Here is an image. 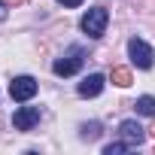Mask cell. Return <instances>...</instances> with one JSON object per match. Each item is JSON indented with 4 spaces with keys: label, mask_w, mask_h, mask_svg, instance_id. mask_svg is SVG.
I'll return each mask as SVG.
<instances>
[{
    "label": "cell",
    "mask_w": 155,
    "mask_h": 155,
    "mask_svg": "<svg viewBox=\"0 0 155 155\" xmlns=\"http://www.w3.org/2000/svg\"><path fill=\"white\" fill-rule=\"evenodd\" d=\"M107 25H110V12H107L104 6H91V9L82 15V21H79V28H82L91 40L104 37V34H107Z\"/></svg>",
    "instance_id": "1"
},
{
    "label": "cell",
    "mask_w": 155,
    "mask_h": 155,
    "mask_svg": "<svg viewBox=\"0 0 155 155\" xmlns=\"http://www.w3.org/2000/svg\"><path fill=\"white\" fill-rule=\"evenodd\" d=\"M128 55H131V64L140 67V70H149V67L155 64L152 46H149L146 40H140V37H131V40H128Z\"/></svg>",
    "instance_id": "2"
},
{
    "label": "cell",
    "mask_w": 155,
    "mask_h": 155,
    "mask_svg": "<svg viewBox=\"0 0 155 155\" xmlns=\"http://www.w3.org/2000/svg\"><path fill=\"white\" fill-rule=\"evenodd\" d=\"M82 58H85V52H82L79 46H70V49L52 64V73H55V76H73L76 70L82 67Z\"/></svg>",
    "instance_id": "3"
},
{
    "label": "cell",
    "mask_w": 155,
    "mask_h": 155,
    "mask_svg": "<svg viewBox=\"0 0 155 155\" xmlns=\"http://www.w3.org/2000/svg\"><path fill=\"white\" fill-rule=\"evenodd\" d=\"M37 88H40V82L34 79V76H15V79L9 82V94H12V101H18V104H28V101L37 94Z\"/></svg>",
    "instance_id": "4"
},
{
    "label": "cell",
    "mask_w": 155,
    "mask_h": 155,
    "mask_svg": "<svg viewBox=\"0 0 155 155\" xmlns=\"http://www.w3.org/2000/svg\"><path fill=\"white\" fill-rule=\"evenodd\" d=\"M37 122H40V107H18L15 116H12L15 131H31Z\"/></svg>",
    "instance_id": "5"
},
{
    "label": "cell",
    "mask_w": 155,
    "mask_h": 155,
    "mask_svg": "<svg viewBox=\"0 0 155 155\" xmlns=\"http://www.w3.org/2000/svg\"><path fill=\"white\" fill-rule=\"evenodd\" d=\"M119 137L128 140L131 146H140V143L146 140V131H143V125H140L137 119H125V122L119 125Z\"/></svg>",
    "instance_id": "6"
},
{
    "label": "cell",
    "mask_w": 155,
    "mask_h": 155,
    "mask_svg": "<svg viewBox=\"0 0 155 155\" xmlns=\"http://www.w3.org/2000/svg\"><path fill=\"white\" fill-rule=\"evenodd\" d=\"M104 85H107V76H104V73H88L85 79L79 82L76 91H79V97H97V94L104 91Z\"/></svg>",
    "instance_id": "7"
},
{
    "label": "cell",
    "mask_w": 155,
    "mask_h": 155,
    "mask_svg": "<svg viewBox=\"0 0 155 155\" xmlns=\"http://www.w3.org/2000/svg\"><path fill=\"white\" fill-rule=\"evenodd\" d=\"M134 110H137L140 116H155V97H152V94H143V97H137Z\"/></svg>",
    "instance_id": "8"
},
{
    "label": "cell",
    "mask_w": 155,
    "mask_h": 155,
    "mask_svg": "<svg viewBox=\"0 0 155 155\" xmlns=\"http://www.w3.org/2000/svg\"><path fill=\"white\" fill-rule=\"evenodd\" d=\"M128 149H134L128 140H119V143H107L104 146V155H119V152H128Z\"/></svg>",
    "instance_id": "9"
},
{
    "label": "cell",
    "mask_w": 155,
    "mask_h": 155,
    "mask_svg": "<svg viewBox=\"0 0 155 155\" xmlns=\"http://www.w3.org/2000/svg\"><path fill=\"white\" fill-rule=\"evenodd\" d=\"M101 134V125L97 122H88V125H82V140H94Z\"/></svg>",
    "instance_id": "10"
},
{
    "label": "cell",
    "mask_w": 155,
    "mask_h": 155,
    "mask_svg": "<svg viewBox=\"0 0 155 155\" xmlns=\"http://www.w3.org/2000/svg\"><path fill=\"white\" fill-rule=\"evenodd\" d=\"M113 82H116V85H131V73L116 67V70H113Z\"/></svg>",
    "instance_id": "11"
},
{
    "label": "cell",
    "mask_w": 155,
    "mask_h": 155,
    "mask_svg": "<svg viewBox=\"0 0 155 155\" xmlns=\"http://www.w3.org/2000/svg\"><path fill=\"white\" fill-rule=\"evenodd\" d=\"M58 3H61L64 9H76V6H82V0H58Z\"/></svg>",
    "instance_id": "12"
},
{
    "label": "cell",
    "mask_w": 155,
    "mask_h": 155,
    "mask_svg": "<svg viewBox=\"0 0 155 155\" xmlns=\"http://www.w3.org/2000/svg\"><path fill=\"white\" fill-rule=\"evenodd\" d=\"M6 15H9V9H6V3L0 0V21H6Z\"/></svg>",
    "instance_id": "13"
}]
</instances>
